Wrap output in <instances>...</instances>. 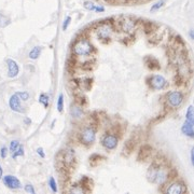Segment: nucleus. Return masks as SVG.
Here are the masks:
<instances>
[{
	"label": "nucleus",
	"mask_w": 194,
	"mask_h": 194,
	"mask_svg": "<svg viewBox=\"0 0 194 194\" xmlns=\"http://www.w3.org/2000/svg\"><path fill=\"white\" fill-rule=\"evenodd\" d=\"M174 80H175V84H176V85H181V84H182V82H183V77H182L181 76V74H177V76L176 77H175V79H174Z\"/></svg>",
	"instance_id": "2f4dec72"
},
{
	"label": "nucleus",
	"mask_w": 194,
	"mask_h": 194,
	"mask_svg": "<svg viewBox=\"0 0 194 194\" xmlns=\"http://www.w3.org/2000/svg\"><path fill=\"white\" fill-rule=\"evenodd\" d=\"M83 84L85 85V86H84V88H85L86 91L90 90V88H92V79H90V78L85 79V80L83 81Z\"/></svg>",
	"instance_id": "473e14b6"
},
{
	"label": "nucleus",
	"mask_w": 194,
	"mask_h": 194,
	"mask_svg": "<svg viewBox=\"0 0 194 194\" xmlns=\"http://www.w3.org/2000/svg\"><path fill=\"white\" fill-rule=\"evenodd\" d=\"M79 186L83 189L84 192H88V191H91L93 188V180L91 178H88V177L83 176L82 178H81Z\"/></svg>",
	"instance_id": "f3484780"
},
{
	"label": "nucleus",
	"mask_w": 194,
	"mask_h": 194,
	"mask_svg": "<svg viewBox=\"0 0 194 194\" xmlns=\"http://www.w3.org/2000/svg\"><path fill=\"white\" fill-rule=\"evenodd\" d=\"M79 139L85 146H90L96 139V130L94 127H85L82 132L79 134Z\"/></svg>",
	"instance_id": "7ed1b4c3"
},
{
	"label": "nucleus",
	"mask_w": 194,
	"mask_h": 194,
	"mask_svg": "<svg viewBox=\"0 0 194 194\" xmlns=\"http://www.w3.org/2000/svg\"><path fill=\"white\" fill-rule=\"evenodd\" d=\"M190 38H191V39H194V34H193V30H191V31H190Z\"/></svg>",
	"instance_id": "79ce46f5"
},
{
	"label": "nucleus",
	"mask_w": 194,
	"mask_h": 194,
	"mask_svg": "<svg viewBox=\"0 0 194 194\" xmlns=\"http://www.w3.org/2000/svg\"><path fill=\"white\" fill-rule=\"evenodd\" d=\"M0 155H1L2 159H6L7 155H8V149L6 147H2L1 150H0Z\"/></svg>",
	"instance_id": "e433bc0d"
},
{
	"label": "nucleus",
	"mask_w": 194,
	"mask_h": 194,
	"mask_svg": "<svg viewBox=\"0 0 194 194\" xmlns=\"http://www.w3.org/2000/svg\"><path fill=\"white\" fill-rule=\"evenodd\" d=\"M16 94L20 97V99L22 100H28V98H29V93L28 92H17Z\"/></svg>",
	"instance_id": "7c9ffc66"
},
{
	"label": "nucleus",
	"mask_w": 194,
	"mask_h": 194,
	"mask_svg": "<svg viewBox=\"0 0 194 194\" xmlns=\"http://www.w3.org/2000/svg\"><path fill=\"white\" fill-rule=\"evenodd\" d=\"M144 29L146 34H150L156 29V25L153 24L152 22H144Z\"/></svg>",
	"instance_id": "aec40b11"
},
{
	"label": "nucleus",
	"mask_w": 194,
	"mask_h": 194,
	"mask_svg": "<svg viewBox=\"0 0 194 194\" xmlns=\"http://www.w3.org/2000/svg\"><path fill=\"white\" fill-rule=\"evenodd\" d=\"M25 123H26V124H30V123H31V121H30L29 119H25Z\"/></svg>",
	"instance_id": "37998d69"
},
{
	"label": "nucleus",
	"mask_w": 194,
	"mask_h": 194,
	"mask_svg": "<svg viewBox=\"0 0 194 194\" xmlns=\"http://www.w3.org/2000/svg\"><path fill=\"white\" fill-rule=\"evenodd\" d=\"M144 64L147 65V67L150 70H159L161 68L160 62L156 58L152 57V56H147L144 58Z\"/></svg>",
	"instance_id": "4468645a"
},
{
	"label": "nucleus",
	"mask_w": 194,
	"mask_h": 194,
	"mask_svg": "<svg viewBox=\"0 0 194 194\" xmlns=\"http://www.w3.org/2000/svg\"><path fill=\"white\" fill-rule=\"evenodd\" d=\"M49 184H50V188L53 192H57V186H56V181L53 177H50V179H49Z\"/></svg>",
	"instance_id": "cd10ccee"
},
{
	"label": "nucleus",
	"mask_w": 194,
	"mask_h": 194,
	"mask_svg": "<svg viewBox=\"0 0 194 194\" xmlns=\"http://www.w3.org/2000/svg\"><path fill=\"white\" fill-rule=\"evenodd\" d=\"M18 146H20V141L18 140H12L10 144V151L11 153H13L14 151L16 150V149L18 148Z\"/></svg>",
	"instance_id": "c756f323"
},
{
	"label": "nucleus",
	"mask_w": 194,
	"mask_h": 194,
	"mask_svg": "<svg viewBox=\"0 0 194 194\" xmlns=\"http://www.w3.org/2000/svg\"><path fill=\"white\" fill-rule=\"evenodd\" d=\"M112 34V26L110 23H102L97 28V36L100 40H108Z\"/></svg>",
	"instance_id": "423d86ee"
},
{
	"label": "nucleus",
	"mask_w": 194,
	"mask_h": 194,
	"mask_svg": "<svg viewBox=\"0 0 194 194\" xmlns=\"http://www.w3.org/2000/svg\"><path fill=\"white\" fill-rule=\"evenodd\" d=\"M83 7L86 9V10H88V11H94L95 10V7H96V6H95V4L93 3L92 1H84Z\"/></svg>",
	"instance_id": "c85d7f7f"
},
{
	"label": "nucleus",
	"mask_w": 194,
	"mask_h": 194,
	"mask_svg": "<svg viewBox=\"0 0 194 194\" xmlns=\"http://www.w3.org/2000/svg\"><path fill=\"white\" fill-rule=\"evenodd\" d=\"M136 26V22L132 18H123L120 22V27L123 31H132Z\"/></svg>",
	"instance_id": "ddd939ff"
},
{
	"label": "nucleus",
	"mask_w": 194,
	"mask_h": 194,
	"mask_svg": "<svg viewBox=\"0 0 194 194\" xmlns=\"http://www.w3.org/2000/svg\"><path fill=\"white\" fill-rule=\"evenodd\" d=\"M186 119L188 121H191V122H194V112H193V106H190L188 108V111H187L186 114Z\"/></svg>",
	"instance_id": "393cba45"
},
{
	"label": "nucleus",
	"mask_w": 194,
	"mask_h": 194,
	"mask_svg": "<svg viewBox=\"0 0 194 194\" xmlns=\"http://www.w3.org/2000/svg\"><path fill=\"white\" fill-rule=\"evenodd\" d=\"M37 153L40 155V158H42V159L45 158V154H44V151H43V149L42 148H37Z\"/></svg>",
	"instance_id": "4c0bfd02"
},
{
	"label": "nucleus",
	"mask_w": 194,
	"mask_h": 194,
	"mask_svg": "<svg viewBox=\"0 0 194 194\" xmlns=\"http://www.w3.org/2000/svg\"><path fill=\"white\" fill-rule=\"evenodd\" d=\"M186 186L181 182H173L166 189V193L169 194H181L186 192Z\"/></svg>",
	"instance_id": "1a4fd4ad"
},
{
	"label": "nucleus",
	"mask_w": 194,
	"mask_h": 194,
	"mask_svg": "<svg viewBox=\"0 0 194 194\" xmlns=\"http://www.w3.org/2000/svg\"><path fill=\"white\" fill-rule=\"evenodd\" d=\"M147 178L150 182L152 183H156V184H162L166 183L168 181L167 180V172L160 163L154 162L148 169V173H147Z\"/></svg>",
	"instance_id": "f257e3e1"
},
{
	"label": "nucleus",
	"mask_w": 194,
	"mask_h": 194,
	"mask_svg": "<svg viewBox=\"0 0 194 194\" xmlns=\"http://www.w3.org/2000/svg\"><path fill=\"white\" fill-rule=\"evenodd\" d=\"M23 155H24V148H23V146H21L20 144L18 148L12 153V158L15 160L16 158H18V156H23Z\"/></svg>",
	"instance_id": "b1692460"
},
{
	"label": "nucleus",
	"mask_w": 194,
	"mask_h": 194,
	"mask_svg": "<svg viewBox=\"0 0 194 194\" xmlns=\"http://www.w3.org/2000/svg\"><path fill=\"white\" fill-rule=\"evenodd\" d=\"M7 64H8V67H9L8 76L10 77V78H15L18 74V72H20V68H18L17 63L13 59H8L7 60Z\"/></svg>",
	"instance_id": "f8f14e48"
},
{
	"label": "nucleus",
	"mask_w": 194,
	"mask_h": 194,
	"mask_svg": "<svg viewBox=\"0 0 194 194\" xmlns=\"http://www.w3.org/2000/svg\"><path fill=\"white\" fill-rule=\"evenodd\" d=\"M167 83L168 82L166 79L163 76H160V74H154V76H151L149 78V85L152 90L155 91L163 90L167 85Z\"/></svg>",
	"instance_id": "39448f33"
},
{
	"label": "nucleus",
	"mask_w": 194,
	"mask_h": 194,
	"mask_svg": "<svg viewBox=\"0 0 194 194\" xmlns=\"http://www.w3.org/2000/svg\"><path fill=\"white\" fill-rule=\"evenodd\" d=\"M25 191H26L27 193H30V194L36 193V191H35V189H34V186H31V184H29V183L25 186Z\"/></svg>",
	"instance_id": "f704fd0d"
},
{
	"label": "nucleus",
	"mask_w": 194,
	"mask_h": 194,
	"mask_svg": "<svg viewBox=\"0 0 194 194\" xmlns=\"http://www.w3.org/2000/svg\"><path fill=\"white\" fill-rule=\"evenodd\" d=\"M106 2H108L109 4H116L119 3V0H106Z\"/></svg>",
	"instance_id": "ea45409f"
},
{
	"label": "nucleus",
	"mask_w": 194,
	"mask_h": 194,
	"mask_svg": "<svg viewBox=\"0 0 194 194\" xmlns=\"http://www.w3.org/2000/svg\"><path fill=\"white\" fill-rule=\"evenodd\" d=\"M3 183H4V186L8 187L9 189H12V190H17V189H21V187H22L21 181L18 180L15 176H12V175H7V176H4Z\"/></svg>",
	"instance_id": "6e6552de"
},
{
	"label": "nucleus",
	"mask_w": 194,
	"mask_h": 194,
	"mask_svg": "<svg viewBox=\"0 0 194 194\" xmlns=\"http://www.w3.org/2000/svg\"><path fill=\"white\" fill-rule=\"evenodd\" d=\"M2 178V167H1V165H0V179Z\"/></svg>",
	"instance_id": "c03bdc74"
},
{
	"label": "nucleus",
	"mask_w": 194,
	"mask_h": 194,
	"mask_svg": "<svg viewBox=\"0 0 194 194\" xmlns=\"http://www.w3.org/2000/svg\"><path fill=\"white\" fill-rule=\"evenodd\" d=\"M102 159V156L99 155V154H92V155L90 156V162L93 163V165H95V163H98Z\"/></svg>",
	"instance_id": "bb28decb"
},
{
	"label": "nucleus",
	"mask_w": 194,
	"mask_h": 194,
	"mask_svg": "<svg viewBox=\"0 0 194 194\" xmlns=\"http://www.w3.org/2000/svg\"><path fill=\"white\" fill-rule=\"evenodd\" d=\"M77 102H78L80 106H83V105L86 104V98L82 96V95H79V96H77Z\"/></svg>",
	"instance_id": "72a5a7b5"
},
{
	"label": "nucleus",
	"mask_w": 194,
	"mask_h": 194,
	"mask_svg": "<svg viewBox=\"0 0 194 194\" xmlns=\"http://www.w3.org/2000/svg\"><path fill=\"white\" fill-rule=\"evenodd\" d=\"M164 3H165V0H160V1H158L156 3H154L153 6L151 7L150 11L151 12H156V11L160 10V9L164 6Z\"/></svg>",
	"instance_id": "5701e85b"
},
{
	"label": "nucleus",
	"mask_w": 194,
	"mask_h": 194,
	"mask_svg": "<svg viewBox=\"0 0 194 194\" xmlns=\"http://www.w3.org/2000/svg\"><path fill=\"white\" fill-rule=\"evenodd\" d=\"M167 104L172 108H178L183 102V94L180 91H173L167 94Z\"/></svg>",
	"instance_id": "20e7f679"
},
{
	"label": "nucleus",
	"mask_w": 194,
	"mask_h": 194,
	"mask_svg": "<svg viewBox=\"0 0 194 194\" xmlns=\"http://www.w3.org/2000/svg\"><path fill=\"white\" fill-rule=\"evenodd\" d=\"M9 106H10V108L12 109L13 111L15 112H23V109L22 107H21V99L20 97L17 96V94H13L12 96H11L10 100H9Z\"/></svg>",
	"instance_id": "9b49d317"
},
{
	"label": "nucleus",
	"mask_w": 194,
	"mask_h": 194,
	"mask_svg": "<svg viewBox=\"0 0 194 194\" xmlns=\"http://www.w3.org/2000/svg\"><path fill=\"white\" fill-rule=\"evenodd\" d=\"M70 112H71V116H74V118H80L83 114L82 108L79 106H72L71 109H70Z\"/></svg>",
	"instance_id": "6ab92c4d"
},
{
	"label": "nucleus",
	"mask_w": 194,
	"mask_h": 194,
	"mask_svg": "<svg viewBox=\"0 0 194 194\" xmlns=\"http://www.w3.org/2000/svg\"><path fill=\"white\" fill-rule=\"evenodd\" d=\"M41 51H42L41 46H35V48H32V50L29 52V58H31V59H37V58L40 56Z\"/></svg>",
	"instance_id": "a211bd4d"
},
{
	"label": "nucleus",
	"mask_w": 194,
	"mask_h": 194,
	"mask_svg": "<svg viewBox=\"0 0 194 194\" xmlns=\"http://www.w3.org/2000/svg\"><path fill=\"white\" fill-rule=\"evenodd\" d=\"M95 12H104L105 11V8L104 7H99V6H96L95 7Z\"/></svg>",
	"instance_id": "58836bf2"
},
{
	"label": "nucleus",
	"mask_w": 194,
	"mask_h": 194,
	"mask_svg": "<svg viewBox=\"0 0 194 194\" xmlns=\"http://www.w3.org/2000/svg\"><path fill=\"white\" fill-rule=\"evenodd\" d=\"M49 100H50V96L45 93H41L40 96H39V102L43 105L44 108H48L49 107Z\"/></svg>",
	"instance_id": "412c9836"
},
{
	"label": "nucleus",
	"mask_w": 194,
	"mask_h": 194,
	"mask_svg": "<svg viewBox=\"0 0 194 194\" xmlns=\"http://www.w3.org/2000/svg\"><path fill=\"white\" fill-rule=\"evenodd\" d=\"M193 124H194V122H191V121L186 120V122L183 123V125H182V127H181L182 134H184L186 136L191 137V138H192V137H194Z\"/></svg>",
	"instance_id": "2eb2a0df"
},
{
	"label": "nucleus",
	"mask_w": 194,
	"mask_h": 194,
	"mask_svg": "<svg viewBox=\"0 0 194 194\" xmlns=\"http://www.w3.org/2000/svg\"><path fill=\"white\" fill-rule=\"evenodd\" d=\"M193 161H194V160H193V149H192V150H191V163H192V164L194 163Z\"/></svg>",
	"instance_id": "a19ab883"
},
{
	"label": "nucleus",
	"mask_w": 194,
	"mask_h": 194,
	"mask_svg": "<svg viewBox=\"0 0 194 194\" xmlns=\"http://www.w3.org/2000/svg\"><path fill=\"white\" fill-rule=\"evenodd\" d=\"M10 18L8 17V16L3 15L2 13H0V27H7L9 24H10Z\"/></svg>",
	"instance_id": "4be33fe9"
},
{
	"label": "nucleus",
	"mask_w": 194,
	"mask_h": 194,
	"mask_svg": "<svg viewBox=\"0 0 194 194\" xmlns=\"http://www.w3.org/2000/svg\"><path fill=\"white\" fill-rule=\"evenodd\" d=\"M151 153H152V147L149 146V144H144L139 149L137 159H138V161H147L149 159V156L151 155Z\"/></svg>",
	"instance_id": "9d476101"
},
{
	"label": "nucleus",
	"mask_w": 194,
	"mask_h": 194,
	"mask_svg": "<svg viewBox=\"0 0 194 194\" xmlns=\"http://www.w3.org/2000/svg\"><path fill=\"white\" fill-rule=\"evenodd\" d=\"M63 109H64V95L59 94L57 100V110L58 112H63Z\"/></svg>",
	"instance_id": "a878e982"
},
{
	"label": "nucleus",
	"mask_w": 194,
	"mask_h": 194,
	"mask_svg": "<svg viewBox=\"0 0 194 194\" xmlns=\"http://www.w3.org/2000/svg\"><path fill=\"white\" fill-rule=\"evenodd\" d=\"M102 146L107 149V150H113L118 146V137L116 135L107 134L102 139Z\"/></svg>",
	"instance_id": "0eeeda50"
},
{
	"label": "nucleus",
	"mask_w": 194,
	"mask_h": 194,
	"mask_svg": "<svg viewBox=\"0 0 194 194\" xmlns=\"http://www.w3.org/2000/svg\"><path fill=\"white\" fill-rule=\"evenodd\" d=\"M70 22H71V17H70V16H67L66 20H65L64 23H63V30H66L67 28H68Z\"/></svg>",
	"instance_id": "c9c22d12"
},
{
	"label": "nucleus",
	"mask_w": 194,
	"mask_h": 194,
	"mask_svg": "<svg viewBox=\"0 0 194 194\" xmlns=\"http://www.w3.org/2000/svg\"><path fill=\"white\" fill-rule=\"evenodd\" d=\"M136 144H137V139L135 138L134 136L130 137V138L125 142L123 151H124L126 154H130L134 151V149L136 148Z\"/></svg>",
	"instance_id": "dca6fc26"
},
{
	"label": "nucleus",
	"mask_w": 194,
	"mask_h": 194,
	"mask_svg": "<svg viewBox=\"0 0 194 194\" xmlns=\"http://www.w3.org/2000/svg\"><path fill=\"white\" fill-rule=\"evenodd\" d=\"M94 51V46L92 45L88 39H79L72 48V53L77 56H88Z\"/></svg>",
	"instance_id": "f03ea898"
}]
</instances>
